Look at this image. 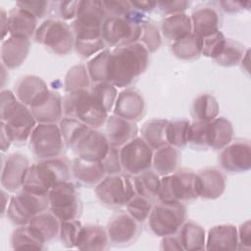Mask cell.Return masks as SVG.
Masks as SVG:
<instances>
[{"mask_svg": "<svg viewBox=\"0 0 251 251\" xmlns=\"http://www.w3.org/2000/svg\"><path fill=\"white\" fill-rule=\"evenodd\" d=\"M149 64V52L140 43L114 48L109 58L108 81L118 88L128 87Z\"/></svg>", "mask_w": 251, "mask_h": 251, "instance_id": "6da1fadb", "label": "cell"}, {"mask_svg": "<svg viewBox=\"0 0 251 251\" xmlns=\"http://www.w3.org/2000/svg\"><path fill=\"white\" fill-rule=\"evenodd\" d=\"M0 119L1 126L12 142L17 144L25 143L29 139L37 123L30 109L8 89H3L0 93Z\"/></svg>", "mask_w": 251, "mask_h": 251, "instance_id": "7a4b0ae2", "label": "cell"}, {"mask_svg": "<svg viewBox=\"0 0 251 251\" xmlns=\"http://www.w3.org/2000/svg\"><path fill=\"white\" fill-rule=\"evenodd\" d=\"M71 173V166L65 158L59 156L41 160L28 167L22 188L31 192L48 194L52 187L70 181Z\"/></svg>", "mask_w": 251, "mask_h": 251, "instance_id": "3957f363", "label": "cell"}, {"mask_svg": "<svg viewBox=\"0 0 251 251\" xmlns=\"http://www.w3.org/2000/svg\"><path fill=\"white\" fill-rule=\"evenodd\" d=\"M63 113L65 117L75 118L91 128L102 126L109 117L88 89L67 92L63 99Z\"/></svg>", "mask_w": 251, "mask_h": 251, "instance_id": "277c9868", "label": "cell"}, {"mask_svg": "<svg viewBox=\"0 0 251 251\" xmlns=\"http://www.w3.org/2000/svg\"><path fill=\"white\" fill-rule=\"evenodd\" d=\"M158 198L165 203H182L199 197L196 174L178 170L161 178Z\"/></svg>", "mask_w": 251, "mask_h": 251, "instance_id": "5b68a950", "label": "cell"}, {"mask_svg": "<svg viewBox=\"0 0 251 251\" xmlns=\"http://www.w3.org/2000/svg\"><path fill=\"white\" fill-rule=\"evenodd\" d=\"M49 208L48 194L21 189L10 198L7 217L16 226L28 225L30 220Z\"/></svg>", "mask_w": 251, "mask_h": 251, "instance_id": "8992f818", "label": "cell"}, {"mask_svg": "<svg viewBox=\"0 0 251 251\" xmlns=\"http://www.w3.org/2000/svg\"><path fill=\"white\" fill-rule=\"evenodd\" d=\"M34 40L58 55H67L75 47L72 27L63 21L45 20L34 33Z\"/></svg>", "mask_w": 251, "mask_h": 251, "instance_id": "52a82bcc", "label": "cell"}, {"mask_svg": "<svg viewBox=\"0 0 251 251\" xmlns=\"http://www.w3.org/2000/svg\"><path fill=\"white\" fill-rule=\"evenodd\" d=\"M129 14L106 18L102 25V37L106 44L117 48L139 41L142 22L139 23Z\"/></svg>", "mask_w": 251, "mask_h": 251, "instance_id": "ba28073f", "label": "cell"}, {"mask_svg": "<svg viewBox=\"0 0 251 251\" xmlns=\"http://www.w3.org/2000/svg\"><path fill=\"white\" fill-rule=\"evenodd\" d=\"M186 221V208L182 203L159 202L152 207L148 217L151 231L157 236H168L177 232Z\"/></svg>", "mask_w": 251, "mask_h": 251, "instance_id": "9c48e42d", "label": "cell"}, {"mask_svg": "<svg viewBox=\"0 0 251 251\" xmlns=\"http://www.w3.org/2000/svg\"><path fill=\"white\" fill-rule=\"evenodd\" d=\"M94 192L105 206L119 208L126 206L136 194L133 180L126 175H107L96 186Z\"/></svg>", "mask_w": 251, "mask_h": 251, "instance_id": "30bf717a", "label": "cell"}, {"mask_svg": "<svg viewBox=\"0 0 251 251\" xmlns=\"http://www.w3.org/2000/svg\"><path fill=\"white\" fill-rule=\"evenodd\" d=\"M64 144L57 124H37L29 137L30 150L39 161L59 157Z\"/></svg>", "mask_w": 251, "mask_h": 251, "instance_id": "8fae6325", "label": "cell"}, {"mask_svg": "<svg viewBox=\"0 0 251 251\" xmlns=\"http://www.w3.org/2000/svg\"><path fill=\"white\" fill-rule=\"evenodd\" d=\"M49 210L61 222L77 219L81 214V202L75 186L67 181L58 184L48 192Z\"/></svg>", "mask_w": 251, "mask_h": 251, "instance_id": "7c38bea8", "label": "cell"}, {"mask_svg": "<svg viewBox=\"0 0 251 251\" xmlns=\"http://www.w3.org/2000/svg\"><path fill=\"white\" fill-rule=\"evenodd\" d=\"M153 149L140 137L136 136L120 148L122 169L129 175H138L152 166Z\"/></svg>", "mask_w": 251, "mask_h": 251, "instance_id": "4fadbf2b", "label": "cell"}, {"mask_svg": "<svg viewBox=\"0 0 251 251\" xmlns=\"http://www.w3.org/2000/svg\"><path fill=\"white\" fill-rule=\"evenodd\" d=\"M107 18L102 1H79L76 17L72 24L74 33L83 31H102Z\"/></svg>", "mask_w": 251, "mask_h": 251, "instance_id": "5bb4252c", "label": "cell"}, {"mask_svg": "<svg viewBox=\"0 0 251 251\" xmlns=\"http://www.w3.org/2000/svg\"><path fill=\"white\" fill-rule=\"evenodd\" d=\"M219 162L229 173H244L251 168V145L247 140L231 141L222 149Z\"/></svg>", "mask_w": 251, "mask_h": 251, "instance_id": "9a60e30c", "label": "cell"}, {"mask_svg": "<svg viewBox=\"0 0 251 251\" xmlns=\"http://www.w3.org/2000/svg\"><path fill=\"white\" fill-rule=\"evenodd\" d=\"M127 212H119L113 215L106 227L109 241L114 245H127L138 235L139 226Z\"/></svg>", "mask_w": 251, "mask_h": 251, "instance_id": "2e32d148", "label": "cell"}, {"mask_svg": "<svg viewBox=\"0 0 251 251\" xmlns=\"http://www.w3.org/2000/svg\"><path fill=\"white\" fill-rule=\"evenodd\" d=\"M29 166V161L24 154L14 153L8 156L2 166V188L11 192L22 188L25 172Z\"/></svg>", "mask_w": 251, "mask_h": 251, "instance_id": "e0dca14e", "label": "cell"}, {"mask_svg": "<svg viewBox=\"0 0 251 251\" xmlns=\"http://www.w3.org/2000/svg\"><path fill=\"white\" fill-rule=\"evenodd\" d=\"M110 146L106 134L96 128H90L73 150L76 157L100 162L109 151Z\"/></svg>", "mask_w": 251, "mask_h": 251, "instance_id": "ac0fdd59", "label": "cell"}, {"mask_svg": "<svg viewBox=\"0 0 251 251\" xmlns=\"http://www.w3.org/2000/svg\"><path fill=\"white\" fill-rule=\"evenodd\" d=\"M145 113V101L139 91L126 88L118 94L113 114L131 122L139 121Z\"/></svg>", "mask_w": 251, "mask_h": 251, "instance_id": "d6986e66", "label": "cell"}, {"mask_svg": "<svg viewBox=\"0 0 251 251\" xmlns=\"http://www.w3.org/2000/svg\"><path fill=\"white\" fill-rule=\"evenodd\" d=\"M49 91L46 82L41 77L33 75L22 76L14 86L16 97L28 108L43 99Z\"/></svg>", "mask_w": 251, "mask_h": 251, "instance_id": "ffe728a7", "label": "cell"}, {"mask_svg": "<svg viewBox=\"0 0 251 251\" xmlns=\"http://www.w3.org/2000/svg\"><path fill=\"white\" fill-rule=\"evenodd\" d=\"M199 197L217 199L226 190V176L218 168H205L196 174Z\"/></svg>", "mask_w": 251, "mask_h": 251, "instance_id": "44dd1931", "label": "cell"}, {"mask_svg": "<svg viewBox=\"0 0 251 251\" xmlns=\"http://www.w3.org/2000/svg\"><path fill=\"white\" fill-rule=\"evenodd\" d=\"M29 109L38 124H56L64 115L63 99L57 91L53 90Z\"/></svg>", "mask_w": 251, "mask_h": 251, "instance_id": "7402d4cb", "label": "cell"}, {"mask_svg": "<svg viewBox=\"0 0 251 251\" xmlns=\"http://www.w3.org/2000/svg\"><path fill=\"white\" fill-rule=\"evenodd\" d=\"M137 126L117 115H110L106 121V136L111 146L121 148L137 136Z\"/></svg>", "mask_w": 251, "mask_h": 251, "instance_id": "603a6c76", "label": "cell"}, {"mask_svg": "<svg viewBox=\"0 0 251 251\" xmlns=\"http://www.w3.org/2000/svg\"><path fill=\"white\" fill-rule=\"evenodd\" d=\"M205 249L236 250L238 249L237 227L231 224H222L211 227L208 231Z\"/></svg>", "mask_w": 251, "mask_h": 251, "instance_id": "cb8c5ba5", "label": "cell"}, {"mask_svg": "<svg viewBox=\"0 0 251 251\" xmlns=\"http://www.w3.org/2000/svg\"><path fill=\"white\" fill-rule=\"evenodd\" d=\"M29 52V39L9 36L4 39L1 46L2 65L7 69L20 67Z\"/></svg>", "mask_w": 251, "mask_h": 251, "instance_id": "d4e9b609", "label": "cell"}, {"mask_svg": "<svg viewBox=\"0 0 251 251\" xmlns=\"http://www.w3.org/2000/svg\"><path fill=\"white\" fill-rule=\"evenodd\" d=\"M37 29V19L17 5L8 14V33L29 39Z\"/></svg>", "mask_w": 251, "mask_h": 251, "instance_id": "484cf974", "label": "cell"}, {"mask_svg": "<svg viewBox=\"0 0 251 251\" xmlns=\"http://www.w3.org/2000/svg\"><path fill=\"white\" fill-rule=\"evenodd\" d=\"M71 170L78 182L88 186H96L107 176L101 162L87 161L79 157L74 159Z\"/></svg>", "mask_w": 251, "mask_h": 251, "instance_id": "4316f807", "label": "cell"}, {"mask_svg": "<svg viewBox=\"0 0 251 251\" xmlns=\"http://www.w3.org/2000/svg\"><path fill=\"white\" fill-rule=\"evenodd\" d=\"M190 20L192 25V33L200 38L220 30V14L213 7H198L191 14Z\"/></svg>", "mask_w": 251, "mask_h": 251, "instance_id": "83f0119b", "label": "cell"}, {"mask_svg": "<svg viewBox=\"0 0 251 251\" xmlns=\"http://www.w3.org/2000/svg\"><path fill=\"white\" fill-rule=\"evenodd\" d=\"M180 160L181 155L179 149L168 144L155 150L153 153V171H155L160 176L171 175L177 171Z\"/></svg>", "mask_w": 251, "mask_h": 251, "instance_id": "f1b7e54d", "label": "cell"}, {"mask_svg": "<svg viewBox=\"0 0 251 251\" xmlns=\"http://www.w3.org/2000/svg\"><path fill=\"white\" fill-rule=\"evenodd\" d=\"M162 33L170 41H176L192 33L191 20L185 13L167 16L161 24Z\"/></svg>", "mask_w": 251, "mask_h": 251, "instance_id": "f546056e", "label": "cell"}, {"mask_svg": "<svg viewBox=\"0 0 251 251\" xmlns=\"http://www.w3.org/2000/svg\"><path fill=\"white\" fill-rule=\"evenodd\" d=\"M28 226L44 243H47L59 235L61 221L52 212L44 211L34 216Z\"/></svg>", "mask_w": 251, "mask_h": 251, "instance_id": "4dcf8cb0", "label": "cell"}, {"mask_svg": "<svg viewBox=\"0 0 251 251\" xmlns=\"http://www.w3.org/2000/svg\"><path fill=\"white\" fill-rule=\"evenodd\" d=\"M109 237L105 228L97 225L82 226L76 248L79 250H105L109 246Z\"/></svg>", "mask_w": 251, "mask_h": 251, "instance_id": "1f68e13d", "label": "cell"}, {"mask_svg": "<svg viewBox=\"0 0 251 251\" xmlns=\"http://www.w3.org/2000/svg\"><path fill=\"white\" fill-rule=\"evenodd\" d=\"M209 148L222 150L228 145L233 138L234 129L232 124L225 117H217L209 123Z\"/></svg>", "mask_w": 251, "mask_h": 251, "instance_id": "d6a6232c", "label": "cell"}, {"mask_svg": "<svg viewBox=\"0 0 251 251\" xmlns=\"http://www.w3.org/2000/svg\"><path fill=\"white\" fill-rule=\"evenodd\" d=\"M176 235L180 241L183 250L195 251L203 250L206 245L205 229L192 221H185Z\"/></svg>", "mask_w": 251, "mask_h": 251, "instance_id": "836d02e7", "label": "cell"}, {"mask_svg": "<svg viewBox=\"0 0 251 251\" xmlns=\"http://www.w3.org/2000/svg\"><path fill=\"white\" fill-rule=\"evenodd\" d=\"M105 48L102 31H83L75 33V49L84 58H92Z\"/></svg>", "mask_w": 251, "mask_h": 251, "instance_id": "e575fe53", "label": "cell"}, {"mask_svg": "<svg viewBox=\"0 0 251 251\" xmlns=\"http://www.w3.org/2000/svg\"><path fill=\"white\" fill-rule=\"evenodd\" d=\"M169 121L154 119L147 121L141 128V138L154 150L168 145L167 126Z\"/></svg>", "mask_w": 251, "mask_h": 251, "instance_id": "d590c367", "label": "cell"}, {"mask_svg": "<svg viewBox=\"0 0 251 251\" xmlns=\"http://www.w3.org/2000/svg\"><path fill=\"white\" fill-rule=\"evenodd\" d=\"M59 127L64 143L72 149L75 147L85 133L91 128L80 121L70 117L62 118L59 122Z\"/></svg>", "mask_w": 251, "mask_h": 251, "instance_id": "8d00e7d4", "label": "cell"}, {"mask_svg": "<svg viewBox=\"0 0 251 251\" xmlns=\"http://www.w3.org/2000/svg\"><path fill=\"white\" fill-rule=\"evenodd\" d=\"M10 243L13 249H44V242L29 227L28 225L20 226L11 234Z\"/></svg>", "mask_w": 251, "mask_h": 251, "instance_id": "74e56055", "label": "cell"}, {"mask_svg": "<svg viewBox=\"0 0 251 251\" xmlns=\"http://www.w3.org/2000/svg\"><path fill=\"white\" fill-rule=\"evenodd\" d=\"M161 184L160 176L152 170H146L135 176L133 185L136 194L153 199L158 195Z\"/></svg>", "mask_w": 251, "mask_h": 251, "instance_id": "f35d334b", "label": "cell"}, {"mask_svg": "<svg viewBox=\"0 0 251 251\" xmlns=\"http://www.w3.org/2000/svg\"><path fill=\"white\" fill-rule=\"evenodd\" d=\"M219 110V103L211 94L199 95L192 104V115L196 121L211 122L218 117Z\"/></svg>", "mask_w": 251, "mask_h": 251, "instance_id": "ab89813d", "label": "cell"}, {"mask_svg": "<svg viewBox=\"0 0 251 251\" xmlns=\"http://www.w3.org/2000/svg\"><path fill=\"white\" fill-rule=\"evenodd\" d=\"M173 54L180 60H193L201 54V39L197 35L190 33L172 45Z\"/></svg>", "mask_w": 251, "mask_h": 251, "instance_id": "60d3db41", "label": "cell"}, {"mask_svg": "<svg viewBox=\"0 0 251 251\" xmlns=\"http://www.w3.org/2000/svg\"><path fill=\"white\" fill-rule=\"evenodd\" d=\"M111 51L104 49L87 63V71L90 79L94 82H109V58Z\"/></svg>", "mask_w": 251, "mask_h": 251, "instance_id": "b9f144b4", "label": "cell"}, {"mask_svg": "<svg viewBox=\"0 0 251 251\" xmlns=\"http://www.w3.org/2000/svg\"><path fill=\"white\" fill-rule=\"evenodd\" d=\"M90 76L86 66L79 64L73 66L65 75L64 86L66 92L87 89L90 84Z\"/></svg>", "mask_w": 251, "mask_h": 251, "instance_id": "7bdbcfd3", "label": "cell"}, {"mask_svg": "<svg viewBox=\"0 0 251 251\" xmlns=\"http://www.w3.org/2000/svg\"><path fill=\"white\" fill-rule=\"evenodd\" d=\"M190 122L187 120L169 121L167 126V141L169 145L178 149L187 145Z\"/></svg>", "mask_w": 251, "mask_h": 251, "instance_id": "ee69618b", "label": "cell"}, {"mask_svg": "<svg viewBox=\"0 0 251 251\" xmlns=\"http://www.w3.org/2000/svg\"><path fill=\"white\" fill-rule=\"evenodd\" d=\"M89 91L108 114L114 109V105L118 97V92H117V87L114 86L112 83L110 82L94 83Z\"/></svg>", "mask_w": 251, "mask_h": 251, "instance_id": "f6af8a7d", "label": "cell"}, {"mask_svg": "<svg viewBox=\"0 0 251 251\" xmlns=\"http://www.w3.org/2000/svg\"><path fill=\"white\" fill-rule=\"evenodd\" d=\"M244 54V46L236 41L226 39V43L223 51L215 59V61L217 64L224 67H233L240 63Z\"/></svg>", "mask_w": 251, "mask_h": 251, "instance_id": "bcb514c9", "label": "cell"}, {"mask_svg": "<svg viewBox=\"0 0 251 251\" xmlns=\"http://www.w3.org/2000/svg\"><path fill=\"white\" fill-rule=\"evenodd\" d=\"M209 123L202 121L190 123L187 144L198 149L209 148Z\"/></svg>", "mask_w": 251, "mask_h": 251, "instance_id": "7dc6e473", "label": "cell"}, {"mask_svg": "<svg viewBox=\"0 0 251 251\" xmlns=\"http://www.w3.org/2000/svg\"><path fill=\"white\" fill-rule=\"evenodd\" d=\"M201 39V54L205 57L216 59L223 51L226 38L220 30L203 36Z\"/></svg>", "mask_w": 251, "mask_h": 251, "instance_id": "c3c4849f", "label": "cell"}, {"mask_svg": "<svg viewBox=\"0 0 251 251\" xmlns=\"http://www.w3.org/2000/svg\"><path fill=\"white\" fill-rule=\"evenodd\" d=\"M126 212L139 224L148 219L152 210V201L146 197L135 194L126 205Z\"/></svg>", "mask_w": 251, "mask_h": 251, "instance_id": "681fc988", "label": "cell"}, {"mask_svg": "<svg viewBox=\"0 0 251 251\" xmlns=\"http://www.w3.org/2000/svg\"><path fill=\"white\" fill-rule=\"evenodd\" d=\"M82 226V224L77 219L61 222L59 235L61 241L67 248H76Z\"/></svg>", "mask_w": 251, "mask_h": 251, "instance_id": "f907efd6", "label": "cell"}, {"mask_svg": "<svg viewBox=\"0 0 251 251\" xmlns=\"http://www.w3.org/2000/svg\"><path fill=\"white\" fill-rule=\"evenodd\" d=\"M139 40L149 53H153L158 50L162 43L158 27L150 22L141 23V35Z\"/></svg>", "mask_w": 251, "mask_h": 251, "instance_id": "816d5d0a", "label": "cell"}, {"mask_svg": "<svg viewBox=\"0 0 251 251\" xmlns=\"http://www.w3.org/2000/svg\"><path fill=\"white\" fill-rule=\"evenodd\" d=\"M100 162L106 175H118L123 171L120 158V148L118 147L110 146L109 151Z\"/></svg>", "mask_w": 251, "mask_h": 251, "instance_id": "f5cc1de1", "label": "cell"}, {"mask_svg": "<svg viewBox=\"0 0 251 251\" xmlns=\"http://www.w3.org/2000/svg\"><path fill=\"white\" fill-rule=\"evenodd\" d=\"M107 17L111 16H127L132 7L129 1L125 0H110V1H102Z\"/></svg>", "mask_w": 251, "mask_h": 251, "instance_id": "db71d44e", "label": "cell"}, {"mask_svg": "<svg viewBox=\"0 0 251 251\" xmlns=\"http://www.w3.org/2000/svg\"><path fill=\"white\" fill-rule=\"evenodd\" d=\"M21 9L28 12L32 16H34L36 19L42 18L48 9L49 2L48 1H42V0H36V1H19L16 4Z\"/></svg>", "mask_w": 251, "mask_h": 251, "instance_id": "11a10c76", "label": "cell"}, {"mask_svg": "<svg viewBox=\"0 0 251 251\" xmlns=\"http://www.w3.org/2000/svg\"><path fill=\"white\" fill-rule=\"evenodd\" d=\"M189 6V2L187 1H161L157 2V7H159L160 11L169 16L178 13H183L184 10Z\"/></svg>", "mask_w": 251, "mask_h": 251, "instance_id": "9f6ffc18", "label": "cell"}, {"mask_svg": "<svg viewBox=\"0 0 251 251\" xmlns=\"http://www.w3.org/2000/svg\"><path fill=\"white\" fill-rule=\"evenodd\" d=\"M238 235V249L249 250L251 246V224L250 221L247 220L243 224L240 225L237 229Z\"/></svg>", "mask_w": 251, "mask_h": 251, "instance_id": "6f0895ef", "label": "cell"}, {"mask_svg": "<svg viewBox=\"0 0 251 251\" xmlns=\"http://www.w3.org/2000/svg\"><path fill=\"white\" fill-rule=\"evenodd\" d=\"M79 1H63L59 5V13L64 20H75L76 17Z\"/></svg>", "mask_w": 251, "mask_h": 251, "instance_id": "680465c9", "label": "cell"}, {"mask_svg": "<svg viewBox=\"0 0 251 251\" xmlns=\"http://www.w3.org/2000/svg\"><path fill=\"white\" fill-rule=\"evenodd\" d=\"M161 250H183L176 233L163 237L161 241Z\"/></svg>", "mask_w": 251, "mask_h": 251, "instance_id": "91938a15", "label": "cell"}, {"mask_svg": "<svg viewBox=\"0 0 251 251\" xmlns=\"http://www.w3.org/2000/svg\"><path fill=\"white\" fill-rule=\"evenodd\" d=\"M132 9L141 11V12H151L154 8L157 7L156 1L149 0H131L129 1Z\"/></svg>", "mask_w": 251, "mask_h": 251, "instance_id": "94428289", "label": "cell"}, {"mask_svg": "<svg viewBox=\"0 0 251 251\" xmlns=\"http://www.w3.org/2000/svg\"><path fill=\"white\" fill-rule=\"evenodd\" d=\"M220 5L223 7V9L226 12L232 13V12H237L241 9L246 8L245 6L249 7L250 2H234V1H222L220 2ZM248 9V8H246Z\"/></svg>", "mask_w": 251, "mask_h": 251, "instance_id": "6125c7cd", "label": "cell"}, {"mask_svg": "<svg viewBox=\"0 0 251 251\" xmlns=\"http://www.w3.org/2000/svg\"><path fill=\"white\" fill-rule=\"evenodd\" d=\"M12 143H13V142H12L11 138L9 137V135L7 134L5 128L1 126V150H2L3 152L6 151V150L10 147V145H11Z\"/></svg>", "mask_w": 251, "mask_h": 251, "instance_id": "be15d7a7", "label": "cell"}, {"mask_svg": "<svg viewBox=\"0 0 251 251\" xmlns=\"http://www.w3.org/2000/svg\"><path fill=\"white\" fill-rule=\"evenodd\" d=\"M1 28H2V39H5V35L8 33V14L1 9Z\"/></svg>", "mask_w": 251, "mask_h": 251, "instance_id": "e7e4bbea", "label": "cell"}, {"mask_svg": "<svg viewBox=\"0 0 251 251\" xmlns=\"http://www.w3.org/2000/svg\"><path fill=\"white\" fill-rule=\"evenodd\" d=\"M249 53H250V51H249V49H247L245 51V54H244L243 58L240 61L243 71H245L247 74H249Z\"/></svg>", "mask_w": 251, "mask_h": 251, "instance_id": "03108f58", "label": "cell"}, {"mask_svg": "<svg viewBox=\"0 0 251 251\" xmlns=\"http://www.w3.org/2000/svg\"><path fill=\"white\" fill-rule=\"evenodd\" d=\"M9 195H7V193L4 191V189H2V203H3V208H2V214L5 213V211L7 210L6 206H8L7 204H9L10 199L8 197Z\"/></svg>", "mask_w": 251, "mask_h": 251, "instance_id": "003e7915", "label": "cell"}]
</instances>
